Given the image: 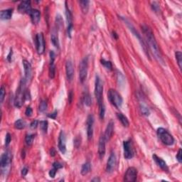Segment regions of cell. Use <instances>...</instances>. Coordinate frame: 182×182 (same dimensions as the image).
<instances>
[{
  "instance_id": "cell-1",
  "label": "cell",
  "mask_w": 182,
  "mask_h": 182,
  "mask_svg": "<svg viewBox=\"0 0 182 182\" xmlns=\"http://www.w3.org/2000/svg\"><path fill=\"white\" fill-rule=\"evenodd\" d=\"M142 32H143L144 37L146 39V41H147V43L149 45L148 46L150 47V48L151 49L153 54L154 55L155 59L159 61L160 63L164 64V59H163L161 53H160L159 46H158L157 42H156V39H155L152 30L147 26H142Z\"/></svg>"
},
{
  "instance_id": "cell-2",
  "label": "cell",
  "mask_w": 182,
  "mask_h": 182,
  "mask_svg": "<svg viewBox=\"0 0 182 182\" xmlns=\"http://www.w3.org/2000/svg\"><path fill=\"white\" fill-rule=\"evenodd\" d=\"M26 81L25 78H23L20 82L14 98V105L17 108H21L23 104V101L25 100V93H26Z\"/></svg>"
},
{
  "instance_id": "cell-3",
  "label": "cell",
  "mask_w": 182,
  "mask_h": 182,
  "mask_svg": "<svg viewBox=\"0 0 182 182\" xmlns=\"http://www.w3.org/2000/svg\"><path fill=\"white\" fill-rule=\"evenodd\" d=\"M157 135L160 140L167 146H172L174 143V139L173 136L164 128H160L157 130Z\"/></svg>"
},
{
  "instance_id": "cell-4",
  "label": "cell",
  "mask_w": 182,
  "mask_h": 182,
  "mask_svg": "<svg viewBox=\"0 0 182 182\" xmlns=\"http://www.w3.org/2000/svg\"><path fill=\"white\" fill-rule=\"evenodd\" d=\"M108 97L109 99L110 102L112 103L113 105L117 108H120L122 105V98L121 95H120L117 90H114V89H110L108 91Z\"/></svg>"
},
{
  "instance_id": "cell-5",
  "label": "cell",
  "mask_w": 182,
  "mask_h": 182,
  "mask_svg": "<svg viewBox=\"0 0 182 182\" xmlns=\"http://www.w3.org/2000/svg\"><path fill=\"white\" fill-rule=\"evenodd\" d=\"M103 85L102 83L101 79L98 76H96L95 78V95L97 99L98 105L103 103Z\"/></svg>"
},
{
  "instance_id": "cell-6",
  "label": "cell",
  "mask_w": 182,
  "mask_h": 182,
  "mask_svg": "<svg viewBox=\"0 0 182 182\" xmlns=\"http://www.w3.org/2000/svg\"><path fill=\"white\" fill-rule=\"evenodd\" d=\"M124 21H125V22H126L127 24H128V27L130 28V30L132 32V34H134V37H136V38L138 39V40H139V43H141V45H142V47L143 48L144 51V53H145V54L147 55V58H149V59H150V53H149V51H148V49H147V44L145 43V42H144V41L143 40V39L142 38V37H141L140 34H139V33L137 32V31H136V29H134V26H132V24L131 23H130L129 21H128V20L125 19H123Z\"/></svg>"
},
{
  "instance_id": "cell-7",
  "label": "cell",
  "mask_w": 182,
  "mask_h": 182,
  "mask_svg": "<svg viewBox=\"0 0 182 182\" xmlns=\"http://www.w3.org/2000/svg\"><path fill=\"white\" fill-rule=\"evenodd\" d=\"M88 68V58H84L81 61L79 65V78L81 83H83L87 78Z\"/></svg>"
},
{
  "instance_id": "cell-8",
  "label": "cell",
  "mask_w": 182,
  "mask_h": 182,
  "mask_svg": "<svg viewBox=\"0 0 182 182\" xmlns=\"http://www.w3.org/2000/svg\"><path fill=\"white\" fill-rule=\"evenodd\" d=\"M36 47L39 54H43L45 51V41L43 34L42 33H39L36 37Z\"/></svg>"
},
{
  "instance_id": "cell-9",
  "label": "cell",
  "mask_w": 182,
  "mask_h": 182,
  "mask_svg": "<svg viewBox=\"0 0 182 182\" xmlns=\"http://www.w3.org/2000/svg\"><path fill=\"white\" fill-rule=\"evenodd\" d=\"M137 177V170L134 167H129L125 172L124 181L126 182H134Z\"/></svg>"
},
{
  "instance_id": "cell-10",
  "label": "cell",
  "mask_w": 182,
  "mask_h": 182,
  "mask_svg": "<svg viewBox=\"0 0 182 182\" xmlns=\"http://www.w3.org/2000/svg\"><path fill=\"white\" fill-rule=\"evenodd\" d=\"M124 156L125 159H130L134 156V150L130 141H125L123 142Z\"/></svg>"
},
{
  "instance_id": "cell-11",
  "label": "cell",
  "mask_w": 182,
  "mask_h": 182,
  "mask_svg": "<svg viewBox=\"0 0 182 182\" xmlns=\"http://www.w3.org/2000/svg\"><path fill=\"white\" fill-rule=\"evenodd\" d=\"M65 17H66V21L67 23H68V35L69 37H71L70 34H71V31L73 29V17H72V14L70 12V9L68 7L67 2L65 1Z\"/></svg>"
},
{
  "instance_id": "cell-12",
  "label": "cell",
  "mask_w": 182,
  "mask_h": 182,
  "mask_svg": "<svg viewBox=\"0 0 182 182\" xmlns=\"http://www.w3.org/2000/svg\"><path fill=\"white\" fill-rule=\"evenodd\" d=\"M116 164H117V159H116V156L114 153L112 152L110 155V157L108 159V163L106 166V172L108 173H112L115 168Z\"/></svg>"
},
{
  "instance_id": "cell-13",
  "label": "cell",
  "mask_w": 182,
  "mask_h": 182,
  "mask_svg": "<svg viewBox=\"0 0 182 182\" xmlns=\"http://www.w3.org/2000/svg\"><path fill=\"white\" fill-rule=\"evenodd\" d=\"M93 124H94V117L92 114L88 115L87 118V135L88 139L90 140L93 136Z\"/></svg>"
},
{
  "instance_id": "cell-14",
  "label": "cell",
  "mask_w": 182,
  "mask_h": 182,
  "mask_svg": "<svg viewBox=\"0 0 182 182\" xmlns=\"http://www.w3.org/2000/svg\"><path fill=\"white\" fill-rule=\"evenodd\" d=\"M66 139H65V134L63 131H61L59 136V149L62 154L66 152Z\"/></svg>"
},
{
  "instance_id": "cell-15",
  "label": "cell",
  "mask_w": 182,
  "mask_h": 182,
  "mask_svg": "<svg viewBox=\"0 0 182 182\" xmlns=\"http://www.w3.org/2000/svg\"><path fill=\"white\" fill-rule=\"evenodd\" d=\"M12 162V155L9 152H5L1 156L0 159V165L1 168H7L10 165Z\"/></svg>"
},
{
  "instance_id": "cell-16",
  "label": "cell",
  "mask_w": 182,
  "mask_h": 182,
  "mask_svg": "<svg viewBox=\"0 0 182 182\" xmlns=\"http://www.w3.org/2000/svg\"><path fill=\"white\" fill-rule=\"evenodd\" d=\"M105 138L104 135H101L98 143V154L100 159H103L105 154Z\"/></svg>"
},
{
  "instance_id": "cell-17",
  "label": "cell",
  "mask_w": 182,
  "mask_h": 182,
  "mask_svg": "<svg viewBox=\"0 0 182 182\" xmlns=\"http://www.w3.org/2000/svg\"><path fill=\"white\" fill-rule=\"evenodd\" d=\"M65 73L68 81H71L74 76V67L71 61H68L65 63Z\"/></svg>"
},
{
  "instance_id": "cell-18",
  "label": "cell",
  "mask_w": 182,
  "mask_h": 182,
  "mask_svg": "<svg viewBox=\"0 0 182 182\" xmlns=\"http://www.w3.org/2000/svg\"><path fill=\"white\" fill-rule=\"evenodd\" d=\"M19 12L21 13L29 14L31 11V1H23L19 4L18 7Z\"/></svg>"
},
{
  "instance_id": "cell-19",
  "label": "cell",
  "mask_w": 182,
  "mask_h": 182,
  "mask_svg": "<svg viewBox=\"0 0 182 182\" xmlns=\"http://www.w3.org/2000/svg\"><path fill=\"white\" fill-rule=\"evenodd\" d=\"M23 65L24 68V73H25V80L27 82L28 81L31 79V73H32V70H31V65L30 63L26 60L23 61Z\"/></svg>"
},
{
  "instance_id": "cell-20",
  "label": "cell",
  "mask_w": 182,
  "mask_h": 182,
  "mask_svg": "<svg viewBox=\"0 0 182 182\" xmlns=\"http://www.w3.org/2000/svg\"><path fill=\"white\" fill-rule=\"evenodd\" d=\"M114 132V123L112 121H110L108 124L105 132L104 136L105 138L106 141H109L112 137Z\"/></svg>"
},
{
  "instance_id": "cell-21",
  "label": "cell",
  "mask_w": 182,
  "mask_h": 182,
  "mask_svg": "<svg viewBox=\"0 0 182 182\" xmlns=\"http://www.w3.org/2000/svg\"><path fill=\"white\" fill-rule=\"evenodd\" d=\"M29 15L31 17V20L34 24H37L39 22L41 19L40 12L37 9H31V11L29 13Z\"/></svg>"
},
{
  "instance_id": "cell-22",
  "label": "cell",
  "mask_w": 182,
  "mask_h": 182,
  "mask_svg": "<svg viewBox=\"0 0 182 182\" xmlns=\"http://www.w3.org/2000/svg\"><path fill=\"white\" fill-rule=\"evenodd\" d=\"M51 41L52 43L55 47L57 48H59V35H58V31L56 29H53L52 31H51Z\"/></svg>"
},
{
  "instance_id": "cell-23",
  "label": "cell",
  "mask_w": 182,
  "mask_h": 182,
  "mask_svg": "<svg viewBox=\"0 0 182 182\" xmlns=\"http://www.w3.org/2000/svg\"><path fill=\"white\" fill-rule=\"evenodd\" d=\"M153 159L154 160L155 162L157 164V165L161 168V169L164 171H167L168 170V167L167 164H166L165 161H164L163 159H161V158H159V156H156V154H154L153 155Z\"/></svg>"
},
{
  "instance_id": "cell-24",
  "label": "cell",
  "mask_w": 182,
  "mask_h": 182,
  "mask_svg": "<svg viewBox=\"0 0 182 182\" xmlns=\"http://www.w3.org/2000/svg\"><path fill=\"white\" fill-rule=\"evenodd\" d=\"M12 14H13V9H8L6 10H2L0 13V17L1 19L3 20H7L10 19L12 17Z\"/></svg>"
},
{
  "instance_id": "cell-25",
  "label": "cell",
  "mask_w": 182,
  "mask_h": 182,
  "mask_svg": "<svg viewBox=\"0 0 182 182\" xmlns=\"http://www.w3.org/2000/svg\"><path fill=\"white\" fill-rule=\"evenodd\" d=\"M117 118L119 119V120L121 122L122 125H123L124 127H125V128H128V127H129V125H130L129 120H128V119L127 118V117H125V116L122 113H117Z\"/></svg>"
},
{
  "instance_id": "cell-26",
  "label": "cell",
  "mask_w": 182,
  "mask_h": 182,
  "mask_svg": "<svg viewBox=\"0 0 182 182\" xmlns=\"http://www.w3.org/2000/svg\"><path fill=\"white\" fill-rule=\"evenodd\" d=\"M91 169V164L89 161H87L85 162V164H83L82 167H81V174L83 176H85L86 174L90 172Z\"/></svg>"
},
{
  "instance_id": "cell-27",
  "label": "cell",
  "mask_w": 182,
  "mask_h": 182,
  "mask_svg": "<svg viewBox=\"0 0 182 182\" xmlns=\"http://www.w3.org/2000/svg\"><path fill=\"white\" fill-rule=\"evenodd\" d=\"M79 3L83 13L87 14L89 9V3H90V1H88V0H83V1H80Z\"/></svg>"
},
{
  "instance_id": "cell-28",
  "label": "cell",
  "mask_w": 182,
  "mask_h": 182,
  "mask_svg": "<svg viewBox=\"0 0 182 182\" xmlns=\"http://www.w3.org/2000/svg\"><path fill=\"white\" fill-rule=\"evenodd\" d=\"M54 61L53 60H50L49 65V77L51 78H54L55 74H56V66H55Z\"/></svg>"
},
{
  "instance_id": "cell-29",
  "label": "cell",
  "mask_w": 182,
  "mask_h": 182,
  "mask_svg": "<svg viewBox=\"0 0 182 182\" xmlns=\"http://www.w3.org/2000/svg\"><path fill=\"white\" fill-rule=\"evenodd\" d=\"M26 126V122L24 120L19 119L14 122V128L17 130H23Z\"/></svg>"
},
{
  "instance_id": "cell-30",
  "label": "cell",
  "mask_w": 182,
  "mask_h": 182,
  "mask_svg": "<svg viewBox=\"0 0 182 182\" xmlns=\"http://www.w3.org/2000/svg\"><path fill=\"white\" fill-rule=\"evenodd\" d=\"M105 114V108L104 103H103L99 105V115H100V118L101 120L104 119Z\"/></svg>"
},
{
  "instance_id": "cell-31",
  "label": "cell",
  "mask_w": 182,
  "mask_h": 182,
  "mask_svg": "<svg viewBox=\"0 0 182 182\" xmlns=\"http://www.w3.org/2000/svg\"><path fill=\"white\" fill-rule=\"evenodd\" d=\"M176 59L177 61V63H178L179 67L180 69L182 68V53L181 51H176L175 53Z\"/></svg>"
},
{
  "instance_id": "cell-32",
  "label": "cell",
  "mask_w": 182,
  "mask_h": 182,
  "mask_svg": "<svg viewBox=\"0 0 182 182\" xmlns=\"http://www.w3.org/2000/svg\"><path fill=\"white\" fill-rule=\"evenodd\" d=\"M83 102L86 106L89 107L92 104V98H91L90 94L89 93H85L83 97Z\"/></svg>"
},
{
  "instance_id": "cell-33",
  "label": "cell",
  "mask_w": 182,
  "mask_h": 182,
  "mask_svg": "<svg viewBox=\"0 0 182 182\" xmlns=\"http://www.w3.org/2000/svg\"><path fill=\"white\" fill-rule=\"evenodd\" d=\"M101 62L102 65H104V67L105 68L108 69V70H111L112 69V63L110 61H105V59H101L100 61Z\"/></svg>"
},
{
  "instance_id": "cell-34",
  "label": "cell",
  "mask_w": 182,
  "mask_h": 182,
  "mask_svg": "<svg viewBox=\"0 0 182 182\" xmlns=\"http://www.w3.org/2000/svg\"><path fill=\"white\" fill-rule=\"evenodd\" d=\"M34 134H27L25 137V142H26V144L27 145L30 146L33 144V142H34Z\"/></svg>"
},
{
  "instance_id": "cell-35",
  "label": "cell",
  "mask_w": 182,
  "mask_h": 182,
  "mask_svg": "<svg viewBox=\"0 0 182 182\" xmlns=\"http://www.w3.org/2000/svg\"><path fill=\"white\" fill-rule=\"evenodd\" d=\"M39 125H40V128L43 132H46L47 129H48V122L46 120H43V121H41L39 122Z\"/></svg>"
},
{
  "instance_id": "cell-36",
  "label": "cell",
  "mask_w": 182,
  "mask_h": 182,
  "mask_svg": "<svg viewBox=\"0 0 182 182\" xmlns=\"http://www.w3.org/2000/svg\"><path fill=\"white\" fill-rule=\"evenodd\" d=\"M47 106H48V105H47L46 100H42L41 102L40 105H39V110H40V112H45L47 109Z\"/></svg>"
},
{
  "instance_id": "cell-37",
  "label": "cell",
  "mask_w": 182,
  "mask_h": 182,
  "mask_svg": "<svg viewBox=\"0 0 182 182\" xmlns=\"http://www.w3.org/2000/svg\"><path fill=\"white\" fill-rule=\"evenodd\" d=\"M56 25H57V27L59 29L62 27L63 26V21L62 18H61V16L60 14H58L56 16Z\"/></svg>"
},
{
  "instance_id": "cell-38",
  "label": "cell",
  "mask_w": 182,
  "mask_h": 182,
  "mask_svg": "<svg viewBox=\"0 0 182 182\" xmlns=\"http://www.w3.org/2000/svg\"><path fill=\"white\" fill-rule=\"evenodd\" d=\"M4 97H5V89H4V86H1V89H0V102L1 103H2L4 101Z\"/></svg>"
},
{
  "instance_id": "cell-39",
  "label": "cell",
  "mask_w": 182,
  "mask_h": 182,
  "mask_svg": "<svg viewBox=\"0 0 182 182\" xmlns=\"http://www.w3.org/2000/svg\"><path fill=\"white\" fill-rule=\"evenodd\" d=\"M140 110H141V112H142V113L144 115H146V116L150 115V110H149V109L146 106L141 105Z\"/></svg>"
},
{
  "instance_id": "cell-40",
  "label": "cell",
  "mask_w": 182,
  "mask_h": 182,
  "mask_svg": "<svg viewBox=\"0 0 182 182\" xmlns=\"http://www.w3.org/2000/svg\"><path fill=\"white\" fill-rule=\"evenodd\" d=\"M152 9H153V10L156 13H158V12H159L160 11L159 5L158 4L157 2H156V1H154V2H152Z\"/></svg>"
},
{
  "instance_id": "cell-41",
  "label": "cell",
  "mask_w": 182,
  "mask_h": 182,
  "mask_svg": "<svg viewBox=\"0 0 182 182\" xmlns=\"http://www.w3.org/2000/svg\"><path fill=\"white\" fill-rule=\"evenodd\" d=\"M11 140H12V137H11L10 134H9V133H7L5 137V145L6 146L9 145V144H10Z\"/></svg>"
},
{
  "instance_id": "cell-42",
  "label": "cell",
  "mask_w": 182,
  "mask_h": 182,
  "mask_svg": "<svg viewBox=\"0 0 182 182\" xmlns=\"http://www.w3.org/2000/svg\"><path fill=\"white\" fill-rule=\"evenodd\" d=\"M32 113H33V110H32V109H31V107H27L26 111H25V114H26V115L27 116V117H31V116L32 115Z\"/></svg>"
},
{
  "instance_id": "cell-43",
  "label": "cell",
  "mask_w": 182,
  "mask_h": 182,
  "mask_svg": "<svg viewBox=\"0 0 182 182\" xmlns=\"http://www.w3.org/2000/svg\"><path fill=\"white\" fill-rule=\"evenodd\" d=\"M181 155H182V150H181V149H180V150H179L178 154H176V159L178 160V161L179 163L182 162V156H181Z\"/></svg>"
},
{
  "instance_id": "cell-44",
  "label": "cell",
  "mask_w": 182,
  "mask_h": 182,
  "mask_svg": "<svg viewBox=\"0 0 182 182\" xmlns=\"http://www.w3.org/2000/svg\"><path fill=\"white\" fill-rule=\"evenodd\" d=\"M58 169H56V168L53 167L52 169H51L49 172V176L51 177V178H54L55 176H56V172H57Z\"/></svg>"
},
{
  "instance_id": "cell-45",
  "label": "cell",
  "mask_w": 182,
  "mask_h": 182,
  "mask_svg": "<svg viewBox=\"0 0 182 182\" xmlns=\"http://www.w3.org/2000/svg\"><path fill=\"white\" fill-rule=\"evenodd\" d=\"M38 125H39V122L37 121V120H34V121L31 123L30 127L31 129H35V128H37Z\"/></svg>"
},
{
  "instance_id": "cell-46",
  "label": "cell",
  "mask_w": 182,
  "mask_h": 182,
  "mask_svg": "<svg viewBox=\"0 0 182 182\" xmlns=\"http://www.w3.org/2000/svg\"><path fill=\"white\" fill-rule=\"evenodd\" d=\"M53 167L54 168H56V169H59L63 167V165L61 164H60L59 162H54L53 164Z\"/></svg>"
},
{
  "instance_id": "cell-47",
  "label": "cell",
  "mask_w": 182,
  "mask_h": 182,
  "mask_svg": "<svg viewBox=\"0 0 182 182\" xmlns=\"http://www.w3.org/2000/svg\"><path fill=\"white\" fill-rule=\"evenodd\" d=\"M28 171H29V170H28V169L26 167L23 168V169H22V170H21V175H22L23 176H25L27 174Z\"/></svg>"
},
{
  "instance_id": "cell-48",
  "label": "cell",
  "mask_w": 182,
  "mask_h": 182,
  "mask_svg": "<svg viewBox=\"0 0 182 182\" xmlns=\"http://www.w3.org/2000/svg\"><path fill=\"white\" fill-rule=\"evenodd\" d=\"M56 116H57V111L56 110H55L54 112H53L51 114H48V117L53 119V120H55L56 118Z\"/></svg>"
},
{
  "instance_id": "cell-49",
  "label": "cell",
  "mask_w": 182,
  "mask_h": 182,
  "mask_svg": "<svg viewBox=\"0 0 182 182\" xmlns=\"http://www.w3.org/2000/svg\"><path fill=\"white\" fill-rule=\"evenodd\" d=\"M73 92H70V93H69V103H71L72 102V99H73Z\"/></svg>"
},
{
  "instance_id": "cell-50",
  "label": "cell",
  "mask_w": 182,
  "mask_h": 182,
  "mask_svg": "<svg viewBox=\"0 0 182 182\" xmlns=\"http://www.w3.org/2000/svg\"><path fill=\"white\" fill-rule=\"evenodd\" d=\"M55 154H56V152H55V150L53 148L51 149V156H55Z\"/></svg>"
},
{
  "instance_id": "cell-51",
  "label": "cell",
  "mask_w": 182,
  "mask_h": 182,
  "mask_svg": "<svg viewBox=\"0 0 182 182\" xmlns=\"http://www.w3.org/2000/svg\"><path fill=\"white\" fill-rule=\"evenodd\" d=\"M92 181H100V179L99 178H98V177H95V178L92 179V180H91Z\"/></svg>"
},
{
  "instance_id": "cell-52",
  "label": "cell",
  "mask_w": 182,
  "mask_h": 182,
  "mask_svg": "<svg viewBox=\"0 0 182 182\" xmlns=\"http://www.w3.org/2000/svg\"><path fill=\"white\" fill-rule=\"evenodd\" d=\"M112 35H113V37L115 39H117V34H116L115 32H114V31H113V32H112Z\"/></svg>"
}]
</instances>
